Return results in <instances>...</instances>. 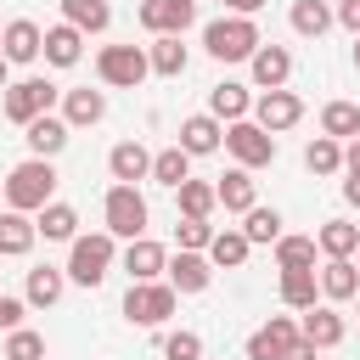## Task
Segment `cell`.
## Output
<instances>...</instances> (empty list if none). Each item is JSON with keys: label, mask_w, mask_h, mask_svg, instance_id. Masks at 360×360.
Segmentation results:
<instances>
[{"label": "cell", "mask_w": 360, "mask_h": 360, "mask_svg": "<svg viewBox=\"0 0 360 360\" xmlns=\"http://www.w3.org/2000/svg\"><path fill=\"white\" fill-rule=\"evenodd\" d=\"M315 276H321V298H326V304L360 298V264H354V259H326Z\"/></svg>", "instance_id": "cell-18"}, {"label": "cell", "mask_w": 360, "mask_h": 360, "mask_svg": "<svg viewBox=\"0 0 360 360\" xmlns=\"http://www.w3.org/2000/svg\"><path fill=\"white\" fill-rule=\"evenodd\" d=\"M321 135H332V141L349 146V141L360 135V107H354V101H326V107H321Z\"/></svg>", "instance_id": "cell-31"}, {"label": "cell", "mask_w": 360, "mask_h": 360, "mask_svg": "<svg viewBox=\"0 0 360 360\" xmlns=\"http://www.w3.org/2000/svg\"><path fill=\"white\" fill-rule=\"evenodd\" d=\"M338 22H343V28L360 39V0H338Z\"/></svg>", "instance_id": "cell-44"}, {"label": "cell", "mask_w": 360, "mask_h": 360, "mask_svg": "<svg viewBox=\"0 0 360 360\" xmlns=\"http://www.w3.org/2000/svg\"><path fill=\"white\" fill-rule=\"evenodd\" d=\"M6 90H11V62L0 56V96H6Z\"/></svg>", "instance_id": "cell-49"}, {"label": "cell", "mask_w": 360, "mask_h": 360, "mask_svg": "<svg viewBox=\"0 0 360 360\" xmlns=\"http://www.w3.org/2000/svg\"><path fill=\"white\" fill-rule=\"evenodd\" d=\"M208 281H214L208 253H174V259H169V287H174V292H202Z\"/></svg>", "instance_id": "cell-24"}, {"label": "cell", "mask_w": 360, "mask_h": 360, "mask_svg": "<svg viewBox=\"0 0 360 360\" xmlns=\"http://www.w3.org/2000/svg\"><path fill=\"white\" fill-rule=\"evenodd\" d=\"M146 56H152V73H163V79H180L186 73V45H180V34H163V39H152L146 45Z\"/></svg>", "instance_id": "cell-33"}, {"label": "cell", "mask_w": 360, "mask_h": 360, "mask_svg": "<svg viewBox=\"0 0 360 360\" xmlns=\"http://www.w3.org/2000/svg\"><path fill=\"white\" fill-rule=\"evenodd\" d=\"M79 56H84V34H79L73 22L45 28V62H51V68H79Z\"/></svg>", "instance_id": "cell-26"}, {"label": "cell", "mask_w": 360, "mask_h": 360, "mask_svg": "<svg viewBox=\"0 0 360 360\" xmlns=\"http://www.w3.org/2000/svg\"><path fill=\"white\" fill-rule=\"evenodd\" d=\"M259 45H264V39H259V22H253V17H214V22L202 28V51H208L214 62H253Z\"/></svg>", "instance_id": "cell-2"}, {"label": "cell", "mask_w": 360, "mask_h": 360, "mask_svg": "<svg viewBox=\"0 0 360 360\" xmlns=\"http://www.w3.org/2000/svg\"><path fill=\"white\" fill-rule=\"evenodd\" d=\"M6 360H45V338H39V332H28V326L6 332Z\"/></svg>", "instance_id": "cell-41"}, {"label": "cell", "mask_w": 360, "mask_h": 360, "mask_svg": "<svg viewBox=\"0 0 360 360\" xmlns=\"http://www.w3.org/2000/svg\"><path fill=\"white\" fill-rule=\"evenodd\" d=\"M118 259V236L112 231H90V236H73V253H68V281L79 287H101L107 270Z\"/></svg>", "instance_id": "cell-3"}, {"label": "cell", "mask_w": 360, "mask_h": 360, "mask_svg": "<svg viewBox=\"0 0 360 360\" xmlns=\"http://www.w3.org/2000/svg\"><path fill=\"white\" fill-rule=\"evenodd\" d=\"M34 225H39L45 242H73V236H79V208H73V202H45V208L34 214Z\"/></svg>", "instance_id": "cell-27"}, {"label": "cell", "mask_w": 360, "mask_h": 360, "mask_svg": "<svg viewBox=\"0 0 360 360\" xmlns=\"http://www.w3.org/2000/svg\"><path fill=\"white\" fill-rule=\"evenodd\" d=\"M163 360H202V338L186 332V326L169 332V338H163Z\"/></svg>", "instance_id": "cell-42"}, {"label": "cell", "mask_w": 360, "mask_h": 360, "mask_svg": "<svg viewBox=\"0 0 360 360\" xmlns=\"http://www.w3.org/2000/svg\"><path fill=\"white\" fill-rule=\"evenodd\" d=\"M0 34H6V22H0Z\"/></svg>", "instance_id": "cell-52"}, {"label": "cell", "mask_w": 360, "mask_h": 360, "mask_svg": "<svg viewBox=\"0 0 360 360\" xmlns=\"http://www.w3.org/2000/svg\"><path fill=\"white\" fill-rule=\"evenodd\" d=\"M22 315H28V298L0 292V332H17V326H22Z\"/></svg>", "instance_id": "cell-43"}, {"label": "cell", "mask_w": 360, "mask_h": 360, "mask_svg": "<svg viewBox=\"0 0 360 360\" xmlns=\"http://www.w3.org/2000/svg\"><path fill=\"white\" fill-rule=\"evenodd\" d=\"M349 62H354V73H360V39H354V56H349Z\"/></svg>", "instance_id": "cell-50"}, {"label": "cell", "mask_w": 360, "mask_h": 360, "mask_svg": "<svg viewBox=\"0 0 360 360\" xmlns=\"http://www.w3.org/2000/svg\"><path fill=\"white\" fill-rule=\"evenodd\" d=\"M259 6H264V0H225V11H231V17H253Z\"/></svg>", "instance_id": "cell-47"}, {"label": "cell", "mask_w": 360, "mask_h": 360, "mask_svg": "<svg viewBox=\"0 0 360 360\" xmlns=\"http://www.w3.org/2000/svg\"><path fill=\"white\" fill-rule=\"evenodd\" d=\"M315 354H321V349H315V343H304V338H298V343H292V349H287V354H281V360H315Z\"/></svg>", "instance_id": "cell-46"}, {"label": "cell", "mask_w": 360, "mask_h": 360, "mask_svg": "<svg viewBox=\"0 0 360 360\" xmlns=\"http://www.w3.org/2000/svg\"><path fill=\"white\" fill-rule=\"evenodd\" d=\"M225 152L236 158V169H264V163H276V135L259 129L253 118H242V124H225Z\"/></svg>", "instance_id": "cell-8"}, {"label": "cell", "mask_w": 360, "mask_h": 360, "mask_svg": "<svg viewBox=\"0 0 360 360\" xmlns=\"http://www.w3.org/2000/svg\"><path fill=\"white\" fill-rule=\"evenodd\" d=\"M174 242H180V253H208L214 225H208V219H180V225H174Z\"/></svg>", "instance_id": "cell-40"}, {"label": "cell", "mask_w": 360, "mask_h": 360, "mask_svg": "<svg viewBox=\"0 0 360 360\" xmlns=\"http://www.w3.org/2000/svg\"><path fill=\"white\" fill-rule=\"evenodd\" d=\"M101 219H107V231H112L118 242H135V236H146L152 208H146V197H141L135 186H112L107 202H101Z\"/></svg>", "instance_id": "cell-5"}, {"label": "cell", "mask_w": 360, "mask_h": 360, "mask_svg": "<svg viewBox=\"0 0 360 360\" xmlns=\"http://www.w3.org/2000/svg\"><path fill=\"white\" fill-rule=\"evenodd\" d=\"M214 208H219V191L208 180H186L180 186V219H208Z\"/></svg>", "instance_id": "cell-37"}, {"label": "cell", "mask_w": 360, "mask_h": 360, "mask_svg": "<svg viewBox=\"0 0 360 360\" xmlns=\"http://www.w3.org/2000/svg\"><path fill=\"white\" fill-rule=\"evenodd\" d=\"M248 253H253V242L242 231H214V242H208V264L214 270H242Z\"/></svg>", "instance_id": "cell-29"}, {"label": "cell", "mask_w": 360, "mask_h": 360, "mask_svg": "<svg viewBox=\"0 0 360 360\" xmlns=\"http://www.w3.org/2000/svg\"><path fill=\"white\" fill-rule=\"evenodd\" d=\"M51 107H56V84H51V79H17V84L0 96V112H6L11 124H22V129H28L34 118H45Z\"/></svg>", "instance_id": "cell-7"}, {"label": "cell", "mask_w": 360, "mask_h": 360, "mask_svg": "<svg viewBox=\"0 0 360 360\" xmlns=\"http://www.w3.org/2000/svg\"><path fill=\"white\" fill-rule=\"evenodd\" d=\"M298 118H304V96H292V90H259V96H253V124H259V129L281 135V129H292Z\"/></svg>", "instance_id": "cell-9"}, {"label": "cell", "mask_w": 360, "mask_h": 360, "mask_svg": "<svg viewBox=\"0 0 360 360\" xmlns=\"http://www.w3.org/2000/svg\"><path fill=\"white\" fill-rule=\"evenodd\" d=\"M0 56L17 68V62H34V56H45V28L34 22V17H11L6 22V34H0Z\"/></svg>", "instance_id": "cell-11"}, {"label": "cell", "mask_w": 360, "mask_h": 360, "mask_svg": "<svg viewBox=\"0 0 360 360\" xmlns=\"http://www.w3.org/2000/svg\"><path fill=\"white\" fill-rule=\"evenodd\" d=\"M0 214H6V191H0Z\"/></svg>", "instance_id": "cell-51"}, {"label": "cell", "mask_w": 360, "mask_h": 360, "mask_svg": "<svg viewBox=\"0 0 360 360\" xmlns=\"http://www.w3.org/2000/svg\"><path fill=\"white\" fill-rule=\"evenodd\" d=\"M208 112H214L219 124H242V118H253V96H248V84H236V79L214 84V90H208Z\"/></svg>", "instance_id": "cell-19"}, {"label": "cell", "mask_w": 360, "mask_h": 360, "mask_svg": "<svg viewBox=\"0 0 360 360\" xmlns=\"http://www.w3.org/2000/svg\"><path fill=\"white\" fill-rule=\"evenodd\" d=\"M62 287H68V270H56V264H34L28 281H22V298H28V309H51V304L62 298Z\"/></svg>", "instance_id": "cell-25"}, {"label": "cell", "mask_w": 360, "mask_h": 360, "mask_svg": "<svg viewBox=\"0 0 360 360\" xmlns=\"http://www.w3.org/2000/svg\"><path fill=\"white\" fill-rule=\"evenodd\" d=\"M197 22V0H141V28L152 39L163 34H186Z\"/></svg>", "instance_id": "cell-10"}, {"label": "cell", "mask_w": 360, "mask_h": 360, "mask_svg": "<svg viewBox=\"0 0 360 360\" xmlns=\"http://www.w3.org/2000/svg\"><path fill=\"white\" fill-rule=\"evenodd\" d=\"M304 169H309V174H338V169H343V141L315 135V141L304 146Z\"/></svg>", "instance_id": "cell-36"}, {"label": "cell", "mask_w": 360, "mask_h": 360, "mask_svg": "<svg viewBox=\"0 0 360 360\" xmlns=\"http://www.w3.org/2000/svg\"><path fill=\"white\" fill-rule=\"evenodd\" d=\"M34 242H39V225H34V214H17V208H6V214H0V259H22Z\"/></svg>", "instance_id": "cell-22"}, {"label": "cell", "mask_w": 360, "mask_h": 360, "mask_svg": "<svg viewBox=\"0 0 360 360\" xmlns=\"http://www.w3.org/2000/svg\"><path fill=\"white\" fill-rule=\"evenodd\" d=\"M62 118H68V129H90V124H101L107 118V96L101 90H68L62 96Z\"/></svg>", "instance_id": "cell-23"}, {"label": "cell", "mask_w": 360, "mask_h": 360, "mask_svg": "<svg viewBox=\"0 0 360 360\" xmlns=\"http://www.w3.org/2000/svg\"><path fill=\"white\" fill-rule=\"evenodd\" d=\"M107 169H112V180H118V186H135V180H146V174H152V152H146L141 141H118V146L107 152Z\"/></svg>", "instance_id": "cell-21"}, {"label": "cell", "mask_w": 360, "mask_h": 360, "mask_svg": "<svg viewBox=\"0 0 360 360\" xmlns=\"http://www.w3.org/2000/svg\"><path fill=\"white\" fill-rule=\"evenodd\" d=\"M62 22H73L79 34H101L112 22V6L107 0H62Z\"/></svg>", "instance_id": "cell-32"}, {"label": "cell", "mask_w": 360, "mask_h": 360, "mask_svg": "<svg viewBox=\"0 0 360 360\" xmlns=\"http://www.w3.org/2000/svg\"><path fill=\"white\" fill-rule=\"evenodd\" d=\"M315 253H321L315 236H281L276 242V264L281 270H315Z\"/></svg>", "instance_id": "cell-38"}, {"label": "cell", "mask_w": 360, "mask_h": 360, "mask_svg": "<svg viewBox=\"0 0 360 360\" xmlns=\"http://www.w3.org/2000/svg\"><path fill=\"white\" fill-rule=\"evenodd\" d=\"M152 180H158V186H169V191H180V186L191 180V152H180V146H163V152L152 158Z\"/></svg>", "instance_id": "cell-34"}, {"label": "cell", "mask_w": 360, "mask_h": 360, "mask_svg": "<svg viewBox=\"0 0 360 360\" xmlns=\"http://www.w3.org/2000/svg\"><path fill=\"white\" fill-rule=\"evenodd\" d=\"M292 343H298V321H292V315H270V321L248 338V360H281Z\"/></svg>", "instance_id": "cell-12"}, {"label": "cell", "mask_w": 360, "mask_h": 360, "mask_svg": "<svg viewBox=\"0 0 360 360\" xmlns=\"http://www.w3.org/2000/svg\"><path fill=\"white\" fill-rule=\"evenodd\" d=\"M343 197H349V202L360 208V174H349V180H343Z\"/></svg>", "instance_id": "cell-48"}, {"label": "cell", "mask_w": 360, "mask_h": 360, "mask_svg": "<svg viewBox=\"0 0 360 360\" xmlns=\"http://www.w3.org/2000/svg\"><path fill=\"white\" fill-rule=\"evenodd\" d=\"M174 146L191 152V158H208V152L225 146V124H219L214 112H191V118H180V141H174Z\"/></svg>", "instance_id": "cell-13"}, {"label": "cell", "mask_w": 360, "mask_h": 360, "mask_svg": "<svg viewBox=\"0 0 360 360\" xmlns=\"http://www.w3.org/2000/svg\"><path fill=\"white\" fill-rule=\"evenodd\" d=\"M124 270H129V281H158V276H169V248L152 236H135V242H124Z\"/></svg>", "instance_id": "cell-14"}, {"label": "cell", "mask_w": 360, "mask_h": 360, "mask_svg": "<svg viewBox=\"0 0 360 360\" xmlns=\"http://www.w3.org/2000/svg\"><path fill=\"white\" fill-rule=\"evenodd\" d=\"M248 68H253V84H259V90H287V79H292V51H287V45H259Z\"/></svg>", "instance_id": "cell-15"}, {"label": "cell", "mask_w": 360, "mask_h": 360, "mask_svg": "<svg viewBox=\"0 0 360 360\" xmlns=\"http://www.w3.org/2000/svg\"><path fill=\"white\" fill-rule=\"evenodd\" d=\"M214 191H219V208H225V214H248V208H259L253 169H225V174L214 180Z\"/></svg>", "instance_id": "cell-17"}, {"label": "cell", "mask_w": 360, "mask_h": 360, "mask_svg": "<svg viewBox=\"0 0 360 360\" xmlns=\"http://www.w3.org/2000/svg\"><path fill=\"white\" fill-rule=\"evenodd\" d=\"M315 248H321L326 259H354V253H360V225H349V219H326V225L315 231Z\"/></svg>", "instance_id": "cell-28"}, {"label": "cell", "mask_w": 360, "mask_h": 360, "mask_svg": "<svg viewBox=\"0 0 360 360\" xmlns=\"http://www.w3.org/2000/svg\"><path fill=\"white\" fill-rule=\"evenodd\" d=\"M174 304H180V292H174L169 281H129V292H124V321H129V326H163V321L174 315Z\"/></svg>", "instance_id": "cell-4"}, {"label": "cell", "mask_w": 360, "mask_h": 360, "mask_svg": "<svg viewBox=\"0 0 360 360\" xmlns=\"http://www.w3.org/2000/svg\"><path fill=\"white\" fill-rule=\"evenodd\" d=\"M343 174H360V135L343 146Z\"/></svg>", "instance_id": "cell-45"}, {"label": "cell", "mask_w": 360, "mask_h": 360, "mask_svg": "<svg viewBox=\"0 0 360 360\" xmlns=\"http://www.w3.org/2000/svg\"><path fill=\"white\" fill-rule=\"evenodd\" d=\"M68 118H56V112H45V118H34L28 129H22V141H28V158H56L62 146H68Z\"/></svg>", "instance_id": "cell-20"}, {"label": "cell", "mask_w": 360, "mask_h": 360, "mask_svg": "<svg viewBox=\"0 0 360 360\" xmlns=\"http://www.w3.org/2000/svg\"><path fill=\"white\" fill-rule=\"evenodd\" d=\"M332 22H338V11H332L326 0H292V34H304V39H321Z\"/></svg>", "instance_id": "cell-30"}, {"label": "cell", "mask_w": 360, "mask_h": 360, "mask_svg": "<svg viewBox=\"0 0 360 360\" xmlns=\"http://www.w3.org/2000/svg\"><path fill=\"white\" fill-rule=\"evenodd\" d=\"M96 73H101V84H112V90H135V84L152 73V56H146L141 45H101V51H96Z\"/></svg>", "instance_id": "cell-6"}, {"label": "cell", "mask_w": 360, "mask_h": 360, "mask_svg": "<svg viewBox=\"0 0 360 360\" xmlns=\"http://www.w3.org/2000/svg\"><path fill=\"white\" fill-rule=\"evenodd\" d=\"M0 191H6V208L39 214L45 202H56V163H51V158H22V163L0 180Z\"/></svg>", "instance_id": "cell-1"}, {"label": "cell", "mask_w": 360, "mask_h": 360, "mask_svg": "<svg viewBox=\"0 0 360 360\" xmlns=\"http://www.w3.org/2000/svg\"><path fill=\"white\" fill-rule=\"evenodd\" d=\"M242 236L259 248V242H281V214L276 208H248L242 214Z\"/></svg>", "instance_id": "cell-39"}, {"label": "cell", "mask_w": 360, "mask_h": 360, "mask_svg": "<svg viewBox=\"0 0 360 360\" xmlns=\"http://www.w3.org/2000/svg\"><path fill=\"white\" fill-rule=\"evenodd\" d=\"M315 292H321L315 270H281V304L287 309H315Z\"/></svg>", "instance_id": "cell-35"}, {"label": "cell", "mask_w": 360, "mask_h": 360, "mask_svg": "<svg viewBox=\"0 0 360 360\" xmlns=\"http://www.w3.org/2000/svg\"><path fill=\"white\" fill-rule=\"evenodd\" d=\"M343 315L332 309V304H315V309H304V321H298V338L304 343H315V349H338L343 343Z\"/></svg>", "instance_id": "cell-16"}]
</instances>
